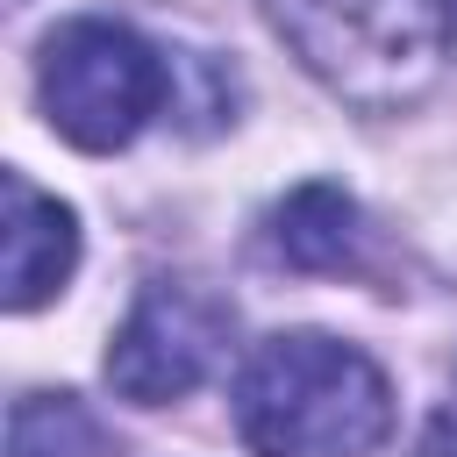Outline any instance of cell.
<instances>
[{"label":"cell","mask_w":457,"mask_h":457,"mask_svg":"<svg viewBox=\"0 0 457 457\" xmlns=\"http://www.w3.org/2000/svg\"><path fill=\"white\" fill-rule=\"evenodd\" d=\"M450 36H457V0H450Z\"/></svg>","instance_id":"obj_9"},{"label":"cell","mask_w":457,"mask_h":457,"mask_svg":"<svg viewBox=\"0 0 457 457\" xmlns=\"http://www.w3.org/2000/svg\"><path fill=\"white\" fill-rule=\"evenodd\" d=\"M0 193H7V228H0V243H7V307L29 314V307H43L71 278L79 221H71L64 200L36 193L21 171H0Z\"/></svg>","instance_id":"obj_5"},{"label":"cell","mask_w":457,"mask_h":457,"mask_svg":"<svg viewBox=\"0 0 457 457\" xmlns=\"http://www.w3.org/2000/svg\"><path fill=\"white\" fill-rule=\"evenodd\" d=\"M364 214H357V200L343 193V186H300V193H286L278 200V214H271V250L293 264V271H343V264H357V228Z\"/></svg>","instance_id":"obj_6"},{"label":"cell","mask_w":457,"mask_h":457,"mask_svg":"<svg viewBox=\"0 0 457 457\" xmlns=\"http://www.w3.org/2000/svg\"><path fill=\"white\" fill-rule=\"evenodd\" d=\"M421 457H457V414H436V421H428V443H421Z\"/></svg>","instance_id":"obj_8"},{"label":"cell","mask_w":457,"mask_h":457,"mask_svg":"<svg viewBox=\"0 0 457 457\" xmlns=\"http://www.w3.org/2000/svg\"><path fill=\"white\" fill-rule=\"evenodd\" d=\"M228 400L250 457H371L393 436L386 371L364 350L314 328L257 343Z\"/></svg>","instance_id":"obj_1"},{"label":"cell","mask_w":457,"mask_h":457,"mask_svg":"<svg viewBox=\"0 0 457 457\" xmlns=\"http://www.w3.org/2000/svg\"><path fill=\"white\" fill-rule=\"evenodd\" d=\"M228 350V307L186 278H150L107 343V386L136 407L186 400Z\"/></svg>","instance_id":"obj_4"},{"label":"cell","mask_w":457,"mask_h":457,"mask_svg":"<svg viewBox=\"0 0 457 457\" xmlns=\"http://www.w3.org/2000/svg\"><path fill=\"white\" fill-rule=\"evenodd\" d=\"M7 457H121L79 393H21L7 414Z\"/></svg>","instance_id":"obj_7"},{"label":"cell","mask_w":457,"mask_h":457,"mask_svg":"<svg viewBox=\"0 0 457 457\" xmlns=\"http://www.w3.org/2000/svg\"><path fill=\"white\" fill-rule=\"evenodd\" d=\"M43 114L79 150H121L171 100V64L121 21H64L36 64Z\"/></svg>","instance_id":"obj_3"},{"label":"cell","mask_w":457,"mask_h":457,"mask_svg":"<svg viewBox=\"0 0 457 457\" xmlns=\"http://www.w3.org/2000/svg\"><path fill=\"white\" fill-rule=\"evenodd\" d=\"M286 50L350 107H414L450 57L443 0H257Z\"/></svg>","instance_id":"obj_2"}]
</instances>
